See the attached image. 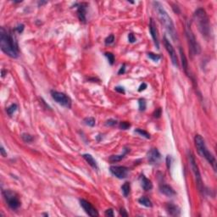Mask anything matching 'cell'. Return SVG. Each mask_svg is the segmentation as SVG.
<instances>
[{
	"label": "cell",
	"instance_id": "cell-40",
	"mask_svg": "<svg viewBox=\"0 0 217 217\" xmlns=\"http://www.w3.org/2000/svg\"><path fill=\"white\" fill-rule=\"evenodd\" d=\"M126 71V65L124 64L121 67V69L119 70V71H118V75H121V74H124Z\"/></svg>",
	"mask_w": 217,
	"mask_h": 217
},
{
	"label": "cell",
	"instance_id": "cell-8",
	"mask_svg": "<svg viewBox=\"0 0 217 217\" xmlns=\"http://www.w3.org/2000/svg\"><path fill=\"white\" fill-rule=\"evenodd\" d=\"M51 96L53 98V99L59 104H60L61 106L65 107L67 108H71V99L69 96H67L66 94L60 93V92H57V91H51Z\"/></svg>",
	"mask_w": 217,
	"mask_h": 217
},
{
	"label": "cell",
	"instance_id": "cell-1",
	"mask_svg": "<svg viewBox=\"0 0 217 217\" xmlns=\"http://www.w3.org/2000/svg\"><path fill=\"white\" fill-rule=\"evenodd\" d=\"M0 48L1 50L9 57L16 59L20 55L18 43L13 32L4 27L0 29Z\"/></svg>",
	"mask_w": 217,
	"mask_h": 217
},
{
	"label": "cell",
	"instance_id": "cell-39",
	"mask_svg": "<svg viewBox=\"0 0 217 217\" xmlns=\"http://www.w3.org/2000/svg\"><path fill=\"white\" fill-rule=\"evenodd\" d=\"M120 215L122 216H128V213L126 212V210L124 208H121L120 209Z\"/></svg>",
	"mask_w": 217,
	"mask_h": 217
},
{
	"label": "cell",
	"instance_id": "cell-34",
	"mask_svg": "<svg viewBox=\"0 0 217 217\" xmlns=\"http://www.w3.org/2000/svg\"><path fill=\"white\" fill-rule=\"evenodd\" d=\"M128 41H129V43H134L137 41V38H136V36H134L133 33H129V34H128Z\"/></svg>",
	"mask_w": 217,
	"mask_h": 217
},
{
	"label": "cell",
	"instance_id": "cell-9",
	"mask_svg": "<svg viewBox=\"0 0 217 217\" xmlns=\"http://www.w3.org/2000/svg\"><path fill=\"white\" fill-rule=\"evenodd\" d=\"M164 44H165V47L166 48L168 54H169L170 58L171 60V62L173 64L174 66L176 67H178L179 66V64H178V58H177V55H176V53L175 51V48H173L172 44L170 43L169 40L167 39V37L165 36H164Z\"/></svg>",
	"mask_w": 217,
	"mask_h": 217
},
{
	"label": "cell",
	"instance_id": "cell-7",
	"mask_svg": "<svg viewBox=\"0 0 217 217\" xmlns=\"http://www.w3.org/2000/svg\"><path fill=\"white\" fill-rule=\"evenodd\" d=\"M3 196L6 201V204L11 209H17L21 205L18 194L11 190H3Z\"/></svg>",
	"mask_w": 217,
	"mask_h": 217
},
{
	"label": "cell",
	"instance_id": "cell-30",
	"mask_svg": "<svg viewBox=\"0 0 217 217\" xmlns=\"http://www.w3.org/2000/svg\"><path fill=\"white\" fill-rule=\"evenodd\" d=\"M119 127L121 130H127L131 127V124L127 121H121L119 124Z\"/></svg>",
	"mask_w": 217,
	"mask_h": 217
},
{
	"label": "cell",
	"instance_id": "cell-44",
	"mask_svg": "<svg viewBox=\"0 0 217 217\" xmlns=\"http://www.w3.org/2000/svg\"><path fill=\"white\" fill-rule=\"evenodd\" d=\"M22 1H14V3H21Z\"/></svg>",
	"mask_w": 217,
	"mask_h": 217
},
{
	"label": "cell",
	"instance_id": "cell-42",
	"mask_svg": "<svg viewBox=\"0 0 217 217\" xmlns=\"http://www.w3.org/2000/svg\"><path fill=\"white\" fill-rule=\"evenodd\" d=\"M0 153H1V155L3 157H6L7 156V152H5L4 148L3 146H1V148H0Z\"/></svg>",
	"mask_w": 217,
	"mask_h": 217
},
{
	"label": "cell",
	"instance_id": "cell-36",
	"mask_svg": "<svg viewBox=\"0 0 217 217\" xmlns=\"http://www.w3.org/2000/svg\"><path fill=\"white\" fill-rule=\"evenodd\" d=\"M104 215H105V216H114V210H113V209H108L107 210H105Z\"/></svg>",
	"mask_w": 217,
	"mask_h": 217
},
{
	"label": "cell",
	"instance_id": "cell-5",
	"mask_svg": "<svg viewBox=\"0 0 217 217\" xmlns=\"http://www.w3.org/2000/svg\"><path fill=\"white\" fill-rule=\"evenodd\" d=\"M185 33H186V36H187V39L188 46H189V51H190L192 56H195V55L199 54L200 52H201V48H200L199 43L197 42V39H196L193 30L191 28V24H190V22L188 21H186Z\"/></svg>",
	"mask_w": 217,
	"mask_h": 217
},
{
	"label": "cell",
	"instance_id": "cell-33",
	"mask_svg": "<svg viewBox=\"0 0 217 217\" xmlns=\"http://www.w3.org/2000/svg\"><path fill=\"white\" fill-rule=\"evenodd\" d=\"M24 28H25V25L23 24H19L15 28H14V30L18 32V33H22L23 32V31H24Z\"/></svg>",
	"mask_w": 217,
	"mask_h": 217
},
{
	"label": "cell",
	"instance_id": "cell-6",
	"mask_svg": "<svg viewBox=\"0 0 217 217\" xmlns=\"http://www.w3.org/2000/svg\"><path fill=\"white\" fill-rule=\"evenodd\" d=\"M188 159H189V162H190V165H191V169L193 170L194 177H195V181H196V185L198 189V191L201 193H205V190L204 187V183H203V180H202V176L200 174V171L198 169V166L196 163L195 160V157L193 156V155L191 152H188Z\"/></svg>",
	"mask_w": 217,
	"mask_h": 217
},
{
	"label": "cell",
	"instance_id": "cell-26",
	"mask_svg": "<svg viewBox=\"0 0 217 217\" xmlns=\"http://www.w3.org/2000/svg\"><path fill=\"white\" fill-rule=\"evenodd\" d=\"M135 133H137V134H139L140 136H142V137H144L145 138H147V139H150V134L148 133H147L146 131L144 130H143V129H136L135 130Z\"/></svg>",
	"mask_w": 217,
	"mask_h": 217
},
{
	"label": "cell",
	"instance_id": "cell-16",
	"mask_svg": "<svg viewBox=\"0 0 217 217\" xmlns=\"http://www.w3.org/2000/svg\"><path fill=\"white\" fill-rule=\"evenodd\" d=\"M140 182H141V186L144 188L145 191H149L153 188V183L149 179H148L144 175H141L140 176Z\"/></svg>",
	"mask_w": 217,
	"mask_h": 217
},
{
	"label": "cell",
	"instance_id": "cell-23",
	"mask_svg": "<svg viewBox=\"0 0 217 217\" xmlns=\"http://www.w3.org/2000/svg\"><path fill=\"white\" fill-rule=\"evenodd\" d=\"M21 138H22V140L24 141L25 143H28V144L32 143L33 140H34V137H33L32 135H31V134L26 133H22V134H21Z\"/></svg>",
	"mask_w": 217,
	"mask_h": 217
},
{
	"label": "cell",
	"instance_id": "cell-12",
	"mask_svg": "<svg viewBox=\"0 0 217 217\" xmlns=\"http://www.w3.org/2000/svg\"><path fill=\"white\" fill-rule=\"evenodd\" d=\"M147 157H148V161L150 165H156L160 161L161 155L157 148H154L148 152Z\"/></svg>",
	"mask_w": 217,
	"mask_h": 217
},
{
	"label": "cell",
	"instance_id": "cell-22",
	"mask_svg": "<svg viewBox=\"0 0 217 217\" xmlns=\"http://www.w3.org/2000/svg\"><path fill=\"white\" fill-rule=\"evenodd\" d=\"M138 202H139L140 205H144V206L148 207V208L153 206V204H152L151 200H150L148 198H147V197H141V198L138 199Z\"/></svg>",
	"mask_w": 217,
	"mask_h": 217
},
{
	"label": "cell",
	"instance_id": "cell-38",
	"mask_svg": "<svg viewBox=\"0 0 217 217\" xmlns=\"http://www.w3.org/2000/svg\"><path fill=\"white\" fill-rule=\"evenodd\" d=\"M171 159H172V158L171 156H170V155H167L166 157V165H167V168L168 169H170V165H171Z\"/></svg>",
	"mask_w": 217,
	"mask_h": 217
},
{
	"label": "cell",
	"instance_id": "cell-37",
	"mask_svg": "<svg viewBox=\"0 0 217 217\" xmlns=\"http://www.w3.org/2000/svg\"><path fill=\"white\" fill-rule=\"evenodd\" d=\"M115 90L117 92V93H125V89H124V87H121V86H117V87H115Z\"/></svg>",
	"mask_w": 217,
	"mask_h": 217
},
{
	"label": "cell",
	"instance_id": "cell-17",
	"mask_svg": "<svg viewBox=\"0 0 217 217\" xmlns=\"http://www.w3.org/2000/svg\"><path fill=\"white\" fill-rule=\"evenodd\" d=\"M159 191H160V193L165 194V195H166V196H168V197H171V196L176 195L175 190H174L170 186H169V185H165V184L160 185V187H159Z\"/></svg>",
	"mask_w": 217,
	"mask_h": 217
},
{
	"label": "cell",
	"instance_id": "cell-18",
	"mask_svg": "<svg viewBox=\"0 0 217 217\" xmlns=\"http://www.w3.org/2000/svg\"><path fill=\"white\" fill-rule=\"evenodd\" d=\"M129 152H130V148H124V150H123V154L119 155H112V156L109 157L108 160H109L111 163L119 162V161L122 160V159L126 157V154H127V153H129Z\"/></svg>",
	"mask_w": 217,
	"mask_h": 217
},
{
	"label": "cell",
	"instance_id": "cell-27",
	"mask_svg": "<svg viewBox=\"0 0 217 217\" xmlns=\"http://www.w3.org/2000/svg\"><path fill=\"white\" fill-rule=\"evenodd\" d=\"M138 106H139V110L140 111H144L147 107V103L144 98H140L138 100Z\"/></svg>",
	"mask_w": 217,
	"mask_h": 217
},
{
	"label": "cell",
	"instance_id": "cell-3",
	"mask_svg": "<svg viewBox=\"0 0 217 217\" xmlns=\"http://www.w3.org/2000/svg\"><path fill=\"white\" fill-rule=\"evenodd\" d=\"M193 18L202 36L208 39L210 36V25L206 11L203 8H198L194 12Z\"/></svg>",
	"mask_w": 217,
	"mask_h": 217
},
{
	"label": "cell",
	"instance_id": "cell-28",
	"mask_svg": "<svg viewBox=\"0 0 217 217\" xmlns=\"http://www.w3.org/2000/svg\"><path fill=\"white\" fill-rule=\"evenodd\" d=\"M148 57L150 60L155 61V62H157V61H159L161 59V56L159 54H154V53H148Z\"/></svg>",
	"mask_w": 217,
	"mask_h": 217
},
{
	"label": "cell",
	"instance_id": "cell-25",
	"mask_svg": "<svg viewBox=\"0 0 217 217\" xmlns=\"http://www.w3.org/2000/svg\"><path fill=\"white\" fill-rule=\"evenodd\" d=\"M17 108H18V106H17V104H12L10 106H9L7 109H6V111H7V114L10 115V116H12V115L17 110Z\"/></svg>",
	"mask_w": 217,
	"mask_h": 217
},
{
	"label": "cell",
	"instance_id": "cell-19",
	"mask_svg": "<svg viewBox=\"0 0 217 217\" xmlns=\"http://www.w3.org/2000/svg\"><path fill=\"white\" fill-rule=\"evenodd\" d=\"M179 51H180V56H181V61L182 68H183V70H184V71L186 72V74L189 76V73H188V61L187 60V57H186L185 53H184V51L182 50V48H179Z\"/></svg>",
	"mask_w": 217,
	"mask_h": 217
},
{
	"label": "cell",
	"instance_id": "cell-20",
	"mask_svg": "<svg viewBox=\"0 0 217 217\" xmlns=\"http://www.w3.org/2000/svg\"><path fill=\"white\" fill-rule=\"evenodd\" d=\"M82 156V158L87 162V164H88L90 166H92L93 169L95 170L98 169V164H97L96 160L93 159V157L91 155H89V154H83Z\"/></svg>",
	"mask_w": 217,
	"mask_h": 217
},
{
	"label": "cell",
	"instance_id": "cell-11",
	"mask_svg": "<svg viewBox=\"0 0 217 217\" xmlns=\"http://www.w3.org/2000/svg\"><path fill=\"white\" fill-rule=\"evenodd\" d=\"M80 205L82 207V209L85 210V212L90 216H98L99 214L98 212L95 207H93L91 203H89L88 201H87L86 199L81 198L80 199Z\"/></svg>",
	"mask_w": 217,
	"mask_h": 217
},
{
	"label": "cell",
	"instance_id": "cell-10",
	"mask_svg": "<svg viewBox=\"0 0 217 217\" xmlns=\"http://www.w3.org/2000/svg\"><path fill=\"white\" fill-rule=\"evenodd\" d=\"M109 170L113 176L119 179H124L127 176L129 173V169L126 166H120V165H112L110 166Z\"/></svg>",
	"mask_w": 217,
	"mask_h": 217
},
{
	"label": "cell",
	"instance_id": "cell-41",
	"mask_svg": "<svg viewBox=\"0 0 217 217\" xmlns=\"http://www.w3.org/2000/svg\"><path fill=\"white\" fill-rule=\"evenodd\" d=\"M146 88H147V84H146V83H142V84L140 85L139 88H138V92H142V91H144Z\"/></svg>",
	"mask_w": 217,
	"mask_h": 217
},
{
	"label": "cell",
	"instance_id": "cell-2",
	"mask_svg": "<svg viewBox=\"0 0 217 217\" xmlns=\"http://www.w3.org/2000/svg\"><path fill=\"white\" fill-rule=\"evenodd\" d=\"M153 5H154V8L156 11L158 18H159L161 25H164V27L165 28V30L167 31L170 36H171V38L175 42H176L177 32H176V30L175 28L174 23H173L171 18L170 17L168 13L165 11V10L164 9V7L162 6V4L159 2H153Z\"/></svg>",
	"mask_w": 217,
	"mask_h": 217
},
{
	"label": "cell",
	"instance_id": "cell-43",
	"mask_svg": "<svg viewBox=\"0 0 217 217\" xmlns=\"http://www.w3.org/2000/svg\"><path fill=\"white\" fill-rule=\"evenodd\" d=\"M48 3L47 1H45V2H39V3H38V5H41V6H42L43 4H45V3Z\"/></svg>",
	"mask_w": 217,
	"mask_h": 217
},
{
	"label": "cell",
	"instance_id": "cell-24",
	"mask_svg": "<svg viewBox=\"0 0 217 217\" xmlns=\"http://www.w3.org/2000/svg\"><path fill=\"white\" fill-rule=\"evenodd\" d=\"M83 121H84V123L87 126H91V127L94 126L95 123H96V121H95V119L93 117H87L83 120Z\"/></svg>",
	"mask_w": 217,
	"mask_h": 217
},
{
	"label": "cell",
	"instance_id": "cell-4",
	"mask_svg": "<svg viewBox=\"0 0 217 217\" xmlns=\"http://www.w3.org/2000/svg\"><path fill=\"white\" fill-rule=\"evenodd\" d=\"M194 143H195V147L197 148L198 154L201 156L205 158V159L209 162V164L211 165V166L213 167L214 170L216 171V158L207 148L204 138L200 135L198 134L194 137Z\"/></svg>",
	"mask_w": 217,
	"mask_h": 217
},
{
	"label": "cell",
	"instance_id": "cell-13",
	"mask_svg": "<svg viewBox=\"0 0 217 217\" xmlns=\"http://www.w3.org/2000/svg\"><path fill=\"white\" fill-rule=\"evenodd\" d=\"M76 5L77 7V16H78L79 21L82 23H86L88 4L87 3H80Z\"/></svg>",
	"mask_w": 217,
	"mask_h": 217
},
{
	"label": "cell",
	"instance_id": "cell-31",
	"mask_svg": "<svg viewBox=\"0 0 217 217\" xmlns=\"http://www.w3.org/2000/svg\"><path fill=\"white\" fill-rule=\"evenodd\" d=\"M114 41H115V36L113 34H111V35H109V36H107L105 38V42L104 43H105L106 45H110V44H112L114 43Z\"/></svg>",
	"mask_w": 217,
	"mask_h": 217
},
{
	"label": "cell",
	"instance_id": "cell-15",
	"mask_svg": "<svg viewBox=\"0 0 217 217\" xmlns=\"http://www.w3.org/2000/svg\"><path fill=\"white\" fill-rule=\"evenodd\" d=\"M165 209L167 213L171 216H178L181 215V209L177 205H174L172 203H168L165 205Z\"/></svg>",
	"mask_w": 217,
	"mask_h": 217
},
{
	"label": "cell",
	"instance_id": "cell-29",
	"mask_svg": "<svg viewBox=\"0 0 217 217\" xmlns=\"http://www.w3.org/2000/svg\"><path fill=\"white\" fill-rule=\"evenodd\" d=\"M104 55H105V57L107 58L108 63H109L111 65H114V62H115V55H114L112 53H110V52H107V53H105V54H104Z\"/></svg>",
	"mask_w": 217,
	"mask_h": 217
},
{
	"label": "cell",
	"instance_id": "cell-14",
	"mask_svg": "<svg viewBox=\"0 0 217 217\" xmlns=\"http://www.w3.org/2000/svg\"><path fill=\"white\" fill-rule=\"evenodd\" d=\"M149 32L151 36L154 40V43L156 46V48H159V36H158V30L156 28V25L155 23V21L151 18L150 19V23H149Z\"/></svg>",
	"mask_w": 217,
	"mask_h": 217
},
{
	"label": "cell",
	"instance_id": "cell-35",
	"mask_svg": "<svg viewBox=\"0 0 217 217\" xmlns=\"http://www.w3.org/2000/svg\"><path fill=\"white\" fill-rule=\"evenodd\" d=\"M161 114H162V110H161V108H157L156 110L155 111V113H154V117H155V118H159V117H160V115H161Z\"/></svg>",
	"mask_w": 217,
	"mask_h": 217
},
{
	"label": "cell",
	"instance_id": "cell-32",
	"mask_svg": "<svg viewBox=\"0 0 217 217\" xmlns=\"http://www.w3.org/2000/svg\"><path fill=\"white\" fill-rule=\"evenodd\" d=\"M117 124V121L116 120H114V119H109L108 121H106L105 125L108 126H115V125Z\"/></svg>",
	"mask_w": 217,
	"mask_h": 217
},
{
	"label": "cell",
	"instance_id": "cell-21",
	"mask_svg": "<svg viewBox=\"0 0 217 217\" xmlns=\"http://www.w3.org/2000/svg\"><path fill=\"white\" fill-rule=\"evenodd\" d=\"M121 192L123 193L124 197H127L131 192V184L130 182L126 181L121 186Z\"/></svg>",
	"mask_w": 217,
	"mask_h": 217
}]
</instances>
